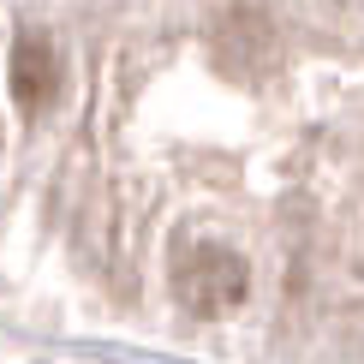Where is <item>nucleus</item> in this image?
Instances as JSON below:
<instances>
[{
	"instance_id": "1",
	"label": "nucleus",
	"mask_w": 364,
	"mask_h": 364,
	"mask_svg": "<svg viewBox=\"0 0 364 364\" xmlns=\"http://www.w3.org/2000/svg\"><path fill=\"white\" fill-rule=\"evenodd\" d=\"M179 299H186V311H197V316H221L227 305L245 299V263H239L233 251H221V245L186 257V269H179Z\"/></svg>"
},
{
	"instance_id": "2",
	"label": "nucleus",
	"mask_w": 364,
	"mask_h": 364,
	"mask_svg": "<svg viewBox=\"0 0 364 364\" xmlns=\"http://www.w3.org/2000/svg\"><path fill=\"white\" fill-rule=\"evenodd\" d=\"M54 84H60L54 42L42 36V30H24V36L12 42V96L36 114V108H48V102H54Z\"/></svg>"
}]
</instances>
